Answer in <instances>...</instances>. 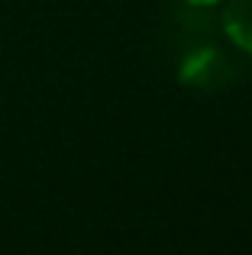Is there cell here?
Returning a JSON list of instances; mask_svg holds the SVG:
<instances>
[{
	"instance_id": "6da1fadb",
	"label": "cell",
	"mask_w": 252,
	"mask_h": 255,
	"mask_svg": "<svg viewBox=\"0 0 252 255\" xmlns=\"http://www.w3.org/2000/svg\"><path fill=\"white\" fill-rule=\"evenodd\" d=\"M236 65L233 58L227 55L217 45H201V49H191L184 55L181 68H178V81L184 87H194V91H214V87H223L236 78Z\"/></svg>"
},
{
	"instance_id": "7a4b0ae2",
	"label": "cell",
	"mask_w": 252,
	"mask_h": 255,
	"mask_svg": "<svg viewBox=\"0 0 252 255\" xmlns=\"http://www.w3.org/2000/svg\"><path fill=\"white\" fill-rule=\"evenodd\" d=\"M220 26L236 49L252 55V0H227L220 13Z\"/></svg>"
},
{
	"instance_id": "3957f363",
	"label": "cell",
	"mask_w": 252,
	"mask_h": 255,
	"mask_svg": "<svg viewBox=\"0 0 252 255\" xmlns=\"http://www.w3.org/2000/svg\"><path fill=\"white\" fill-rule=\"evenodd\" d=\"M184 3H191V6H204V10H207V6H217L220 0H184Z\"/></svg>"
}]
</instances>
